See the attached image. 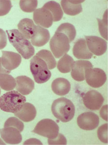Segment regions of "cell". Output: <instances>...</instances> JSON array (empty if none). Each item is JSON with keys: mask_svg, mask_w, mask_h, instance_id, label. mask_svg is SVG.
Returning <instances> with one entry per match:
<instances>
[{"mask_svg": "<svg viewBox=\"0 0 108 145\" xmlns=\"http://www.w3.org/2000/svg\"><path fill=\"white\" fill-rule=\"evenodd\" d=\"M85 78L88 84L95 88L102 86L107 79L106 75L105 72L99 68H91L88 69L86 73Z\"/></svg>", "mask_w": 108, "mask_h": 145, "instance_id": "7", "label": "cell"}, {"mask_svg": "<svg viewBox=\"0 0 108 145\" xmlns=\"http://www.w3.org/2000/svg\"><path fill=\"white\" fill-rule=\"evenodd\" d=\"M7 126L16 127L21 132L23 130L24 125L23 122L17 118L11 117L7 119L4 123V127Z\"/></svg>", "mask_w": 108, "mask_h": 145, "instance_id": "28", "label": "cell"}, {"mask_svg": "<svg viewBox=\"0 0 108 145\" xmlns=\"http://www.w3.org/2000/svg\"><path fill=\"white\" fill-rule=\"evenodd\" d=\"M38 2L37 0H20L19 5L21 9L26 12H31L37 8Z\"/></svg>", "mask_w": 108, "mask_h": 145, "instance_id": "27", "label": "cell"}, {"mask_svg": "<svg viewBox=\"0 0 108 145\" xmlns=\"http://www.w3.org/2000/svg\"><path fill=\"white\" fill-rule=\"evenodd\" d=\"M51 87L52 90L55 94L63 96L69 93L71 86L70 82L67 79L63 78H59L53 81Z\"/></svg>", "mask_w": 108, "mask_h": 145, "instance_id": "20", "label": "cell"}, {"mask_svg": "<svg viewBox=\"0 0 108 145\" xmlns=\"http://www.w3.org/2000/svg\"><path fill=\"white\" fill-rule=\"evenodd\" d=\"M20 131L17 128L7 126L0 129L1 137L7 143L17 144L22 141V137Z\"/></svg>", "mask_w": 108, "mask_h": 145, "instance_id": "14", "label": "cell"}, {"mask_svg": "<svg viewBox=\"0 0 108 145\" xmlns=\"http://www.w3.org/2000/svg\"><path fill=\"white\" fill-rule=\"evenodd\" d=\"M67 140L65 137L61 133H59L58 136L53 139H48V143L49 145H65L67 144Z\"/></svg>", "mask_w": 108, "mask_h": 145, "instance_id": "31", "label": "cell"}, {"mask_svg": "<svg viewBox=\"0 0 108 145\" xmlns=\"http://www.w3.org/2000/svg\"><path fill=\"white\" fill-rule=\"evenodd\" d=\"M12 6L10 0H0V16L7 14Z\"/></svg>", "mask_w": 108, "mask_h": 145, "instance_id": "30", "label": "cell"}, {"mask_svg": "<svg viewBox=\"0 0 108 145\" xmlns=\"http://www.w3.org/2000/svg\"><path fill=\"white\" fill-rule=\"evenodd\" d=\"M6 32L10 42L23 58L29 59L34 54V47L18 30H7Z\"/></svg>", "mask_w": 108, "mask_h": 145, "instance_id": "2", "label": "cell"}, {"mask_svg": "<svg viewBox=\"0 0 108 145\" xmlns=\"http://www.w3.org/2000/svg\"><path fill=\"white\" fill-rule=\"evenodd\" d=\"M35 26L32 19L27 18L21 20L17 25L20 32L28 39H31Z\"/></svg>", "mask_w": 108, "mask_h": 145, "instance_id": "21", "label": "cell"}, {"mask_svg": "<svg viewBox=\"0 0 108 145\" xmlns=\"http://www.w3.org/2000/svg\"><path fill=\"white\" fill-rule=\"evenodd\" d=\"M100 116L103 119L108 121V105H104L100 110Z\"/></svg>", "mask_w": 108, "mask_h": 145, "instance_id": "33", "label": "cell"}, {"mask_svg": "<svg viewBox=\"0 0 108 145\" xmlns=\"http://www.w3.org/2000/svg\"><path fill=\"white\" fill-rule=\"evenodd\" d=\"M53 69L52 65L44 55L38 51L31 59L30 71L36 82L45 83L50 78L51 73L49 69Z\"/></svg>", "mask_w": 108, "mask_h": 145, "instance_id": "1", "label": "cell"}, {"mask_svg": "<svg viewBox=\"0 0 108 145\" xmlns=\"http://www.w3.org/2000/svg\"><path fill=\"white\" fill-rule=\"evenodd\" d=\"M11 71L5 69L2 66L1 63V58L0 57V74L3 73L9 74Z\"/></svg>", "mask_w": 108, "mask_h": 145, "instance_id": "34", "label": "cell"}, {"mask_svg": "<svg viewBox=\"0 0 108 145\" xmlns=\"http://www.w3.org/2000/svg\"><path fill=\"white\" fill-rule=\"evenodd\" d=\"M85 0H62L61 4L64 13L71 16H75L82 12L81 3Z\"/></svg>", "mask_w": 108, "mask_h": 145, "instance_id": "19", "label": "cell"}, {"mask_svg": "<svg viewBox=\"0 0 108 145\" xmlns=\"http://www.w3.org/2000/svg\"><path fill=\"white\" fill-rule=\"evenodd\" d=\"M50 38V34L48 30L40 26L36 25L31 40L33 45L39 47L45 44L49 41Z\"/></svg>", "mask_w": 108, "mask_h": 145, "instance_id": "15", "label": "cell"}, {"mask_svg": "<svg viewBox=\"0 0 108 145\" xmlns=\"http://www.w3.org/2000/svg\"><path fill=\"white\" fill-rule=\"evenodd\" d=\"M99 32L101 36L108 40V10L105 12L102 20L97 18Z\"/></svg>", "mask_w": 108, "mask_h": 145, "instance_id": "26", "label": "cell"}, {"mask_svg": "<svg viewBox=\"0 0 108 145\" xmlns=\"http://www.w3.org/2000/svg\"><path fill=\"white\" fill-rule=\"evenodd\" d=\"M108 124L102 125L98 128L97 131L98 137L102 142L108 143Z\"/></svg>", "mask_w": 108, "mask_h": 145, "instance_id": "29", "label": "cell"}, {"mask_svg": "<svg viewBox=\"0 0 108 145\" xmlns=\"http://www.w3.org/2000/svg\"><path fill=\"white\" fill-rule=\"evenodd\" d=\"M77 122L81 129L86 130H92L98 126L99 118L96 114L93 112H86L78 117Z\"/></svg>", "mask_w": 108, "mask_h": 145, "instance_id": "8", "label": "cell"}, {"mask_svg": "<svg viewBox=\"0 0 108 145\" xmlns=\"http://www.w3.org/2000/svg\"><path fill=\"white\" fill-rule=\"evenodd\" d=\"M0 93H1V90H0Z\"/></svg>", "mask_w": 108, "mask_h": 145, "instance_id": "36", "label": "cell"}, {"mask_svg": "<svg viewBox=\"0 0 108 145\" xmlns=\"http://www.w3.org/2000/svg\"><path fill=\"white\" fill-rule=\"evenodd\" d=\"M90 62L85 60H78L75 62L72 69L71 75L76 81H81L84 80L85 74L89 69L92 68Z\"/></svg>", "mask_w": 108, "mask_h": 145, "instance_id": "11", "label": "cell"}, {"mask_svg": "<svg viewBox=\"0 0 108 145\" xmlns=\"http://www.w3.org/2000/svg\"><path fill=\"white\" fill-rule=\"evenodd\" d=\"M69 40L63 33L56 31L50 42V49L55 57L59 58L66 54L70 48Z\"/></svg>", "mask_w": 108, "mask_h": 145, "instance_id": "5", "label": "cell"}, {"mask_svg": "<svg viewBox=\"0 0 108 145\" xmlns=\"http://www.w3.org/2000/svg\"><path fill=\"white\" fill-rule=\"evenodd\" d=\"M74 62L73 58L66 53L58 62L57 68L62 73L69 72L72 69Z\"/></svg>", "mask_w": 108, "mask_h": 145, "instance_id": "23", "label": "cell"}, {"mask_svg": "<svg viewBox=\"0 0 108 145\" xmlns=\"http://www.w3.org/2000/svg\"><path fill=\"white\" fill-rule=\"evenodd\" d=\"M0 145H5L1 139L0 138Z\"/></svg>", "mask_w": 108, "mask_h": 145, "instance_id": "35", "label": "cell"}, {"mask_svg": "<svg viewBox=\"0 0 108 145\" xmlns=\"http://www.w3.org/2000/svg\"><path fill=\"white\" fill-rule=\"evenodd\" d=\"M59 128L53 120L43 119L39 121L32 132L50 139L56 138L59 134Z\"/></svg>", "mask_w": 108, "mask_h": 145, "instance_id": "6", "label": "cell"}, {"mask_svg": "<svg viewBox=\"0 0 108 145\" xmlns=\"http://www.w3.org/2000/svg\"><path fill=\"white\" fill-rule=\"evenodd\" d=\"M43 7L47 9L51 13L53 21L57 22L62 18L63 13L59 3L54 1H50L45 3Z\"/></svg>", "mask_w": 108, "mask_h": 145, "instance_id": "22", "label": "cell"}, {"mask_svg": "<svg viewBox=\"0 0 108 145\" xmlns=\"http://www.w3.org/2000/svg\"><path fill=\"white\" fill-rule=\"evenodd\" d=\"M36 111L35 106L29 103H25L17 112L15 116L24 122H29L33 120L36 116Z\"/></svg>", "mask_w": 108, "mask_h": 145, "instance_id": "18", "label": "cell"}, {"mask_svg": "<svg viewBox=\"0 0 108 145\" xmlns=\"http://www.w3.org/2000/svg\"><path fill=\"white\" fill-rule=\"evenodd\" d=\"M33 19L36 24L46 28L50 27L53 21L51 12L43 7L35 10L33 13Z\"/></svg>", "mask_w": 108, "mask_h": 145, "instance_id": "12", "label": "cell"}, {"mask_svg": "<svg viewBox=\"0 0 108 145\" xmlns=\"http://www.w3.org/2000/svg\"><path fill=\"white\" fill-rule=\"evenodd\" d=\"M104 99L97 91L92 90L87 92L83 98V103L87 108L92 110L99 109L102 105Z\"/></svg>", "mask_w": 108, "mask_h": 145, "instance_id": "9", "label": "cell"}, {"mask_svg": "<svg viewBox=\"0 0 108 145\" xmlns=\"http://www.w3.org/2000/svg\"><path fill=\"white\" fill-rule=\"evenodd\" d=\"M65 34L68 37L69 43L75 39L76 35V31L74 26L72 24L66 23L61 24L56 31Z\"/></svg>", "mask_w": 108, "mask_h": 145, "instance_id": "25", "label": "cell"}, {"mask_svg": "<svg viewBox=\"0 0 108 145\" xmlns=\"http://www.w3.org/2000/svg\"><path fill=\"white\" fill-rule=\"evenodd\" d=\"M16 85L14 78L7 73L0 74V87L3 89L9 91L13 89Z\"/></svg>", "mask_w": 108, "mask_h": 145, "instance_id": "24", "label": "cell"}, {"mask_svg": "<svg viewBox=\"0 0 108 145\" xmlns=\"http://www.w3.org/2000/svg\"><path fill=\"white\" fill-rule=\"evenodd\" d=\"M74 56L79 59H89L93 54L87 47L86 41L83 38L79 39L75 43L72 49Z\"/></svg>", "mask_w": 108, "mask_h": 145, "instance_id": "16", "label": "cell"}, {"mask_svg": "<svg viewBox=\"0 0 108 145\" xmlns=\"http://www.w3.org/2000/svg\"><path fill=\"white\" fill-rule=\"evenodd\" d=\"M26 101L25 97L17 91H11L0 97V109L6 112L15 113L20 110Z\"/></svg>", "mask_w": 108, "mask_h": 145, "instance_id": "4", "label": "cell"}, {"mask_svg": "<svg viewBox=\"0 0 108 145\" xmlns=\"http://www.w3.org/2000/svg\"><path fill=\"white\" fill-rule=\"evenodd\" d=\"M88 48L94 55L100 56L106 51L107 42L102 38L94 36H85Z\"/></svg>", "mask_w": 108, "mask_h": 145, "instance_id": "10", "label": "cell"}, {"mask_svg": "<svg viewBox=\"0 0 108 145\" xmlns=\"http://www.w3.org/2000/svg\"><path fill=\"white\" fill-rule=\"evenodd\" d=\"M7 43V38L5 32L0 28V50L4 48Z\"/></svg>", "mask_w": 108, "mask_h": 145, "instance_id": "32", "label": "cell"}, {"mask_svg": "<svg viewBox=\"0 0 108 145\" xmlns=\"http://www.w3.org/2000/svg\"><path fill=\"white\" fill-rule=\"evenodd\" d=\"M1 63L6 69L11 71L17 67L22 61V57L18 54L14 52L2 51Z\"/></svg>", "mask_w": 108, "mask_h": 145, "instance_id": "13", "label": "cell"}, {"mask_svg": "<svg viewBox=\"0 0 108 145\" xmlns=\"http://www.w3.org/2000/svg\"><path fill=\"white\" fill-rule=\"evenodd\" d=\"M15 79L17 83L16 89L22 94L28 95L34 89V82L30 78L26 76H20Z\"/></svg>", "mask_w": 108, "mask_h": 145, "instance_id": "17", "label": "cell"}, {"mask_svg": "<svg viewBox=\"0 0 108 145\" xmlns=\"http://www.w3.org/2000/svg\"><path fill=\"white\" fill-rule=\"evenodd\" d=\"M51 110L55 117L64 122L72 119L75 113V108L73 103L64 97L54 100L52 105Z\"/></svg>", "mask_w": 108, "mask_h": 145, "instance_id": "3", "label": "cell"}]
</instances>
